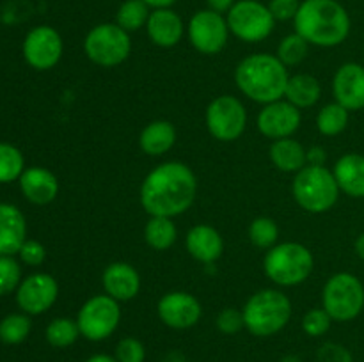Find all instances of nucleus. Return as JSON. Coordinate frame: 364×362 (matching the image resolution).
Here are the masks:
<instances>
[{"instance_id": "1", "label": "nucleus", "mask_w": 364, "mask_h": 362, "mask_svg": "<svg viewBox=\"0 0 364 362\" xmlns=\"http://www.w3.org/2000/svg\"><path fill=\"white\" fill-rule=\"evenodd\" d=\"M198 197V177L183 162L171 160L149 170L141 183L139 201L149 216L183 215Z\"/></svg>"}, {"instance_id": "2", "label": "nucleus", "mask_w": 364, "mask_h": 362, "mask_svg": "<svg viewBox=\"0 0 364 362\" xmlns=\"http://www.w3.org/2000/svg\"><path fill=\"white\" fill-rule=\"evenodd\" d=\"M294 28L311 46L334 48L347 41L352 21L338 0H302L294 18Z\"/></svg>"}, {"instance_id": "3", "label": "nucleus", "mask_w": 364, "mask_h": 362, "mask_svg": "<svg viewBox=\"0 0 364 362\" xmlns=\"http://www.w3.org/2000/svg\"><path fill=\"white\" fill-rule=\"evenodd\" d=\"M288 78V67L277 59L276 53H252L244 57L235 67L238 91L259 105L283 99Z\"/></svg>"}, {"instance_id": "4", "label": "nucleus", "mask_w": 364, "mask_h": 362, "mask_svg": "<svg viewBox=\"0 0 364 362\" xmlns=\"http://www.w3.org/2000/svg\"><path fill=\"white\" fill-rule=\"evenodd\" d=\"M244 325L252 336L270 337L281 332L291 318V300L276 287H265L247 298L242 307Z\"/></svg>"}, {"instance_id": "5", "label": "nucleus", "mask_w": 364, "mask_h": 362, "mask_svg": "<svg viewBox=\"0 0 364 362\" xmlns=\"http://www.w3.org/2000/svg\"><path fill=\"white\" fill-rule=\"evenodd\" d=\"M315 268L313 252L299 241H283L269 248L263 258V272L279 287L306 283Z\"/></svg>"}, {"instance_id": "6", "label": "nucleus", "mask_w": 364, "mask_h": 362, "mask_svg": "<svg viewBox=\"0 0 364 362\" xmlns=\"http://www.w3.org/2000/svg\"><path fill=\"white\" fill-rule=\"evenodd\" d=\"M291 194L304 212L320 215L334 208L340 197V187L333 170L326 165H306L295 174Z\"/></svg>"}, {"instance_id": "7", "label": "nucleus", "mask_w": 364, "mask_h": 362, "mask_svg": "<svg viewBox=\"0 0 364 362\" xmlns=\"http://www.w3.org/2000/svg\"><path fill=\"white\" fill-rule=\"evenodd\" d=\"M322 307L333 322H352L364 309V286L358 275L338 272L326 280L322 290Z\"/></svg>"}, {"instance_id": "8", "label": "nucleus", "mask_w": 364, "mask_h": 362, "mask_svg": "<svg viewBox=\"0 0 364 362\" xmlns=\"http://www.w3.org/2000/svg\"><path fill=\"white\" fill-rule=\"evenodd\" d=\"M84 53L100 67L121 66L132 53L130 32L116 21L95 25L84 38Z\"/></svg>"}, {"instance_id": "9", "label": "nucleus", "mask_w": 364, "mask_h": 362, "mask_svg": "<svg viewBox=\"0 0 364 362\" xmlns=\"http://www.w3.org/2000/svg\"><path fill=\"white\" fill-rule=\"evenodd\" d=\"M230 32L244 43H262L276 28L269 6L259 0H237L226 14Z\"/></svg>"}, {"instance_id": "10", "label": "nucleus", "mask_w": 364, "mask_h": 362, "mask_svg": "<svg viewBox=\"0 0 364 362\" xmlns=\"http://www.w3.org/2000/svg\"><path fill=\"white\" fill-rule=\"evenodd\" d=\"M247 109L233 94L213 98L205 112L206 130L219 142L238 141L247 128Z\"/></svg>"}, {"instance_id": "11", "label": "nucleus", "mask_w": 364, "mask_h": 362, "mask_svg": "<svg viewBox=\"0 0 364 362\" xmlns=\"http://www.w3.org/2000/svg\"><path fill=\"white\" fill-rule=\"evenodd\" d=\"M121 322V305L107 293L92 295L77 314L80 334L89 341H103L112 336Z\"/></svg>"}, {"instance_id": "12", "label": "nucleus", "mask_w": 364, "mask_h": 362, "mask_svg": "<svg viewBox=\"0 0 364 362\" xmlns=\"http://www.w3.org/2000/svg\"><path fill=\"white\" fill-rule=\"evenodd\" d=\"M230 27L224 14L212 9H201L191 16L187 23V38L194 50L203 55H217L223 52L230 39Z\"/></svg>"}, {"instance_id": "13", "label": "nucleus", "mask_w": 364, "mask_h": 362, "mask_svg": "<svg viewBox=\"0 0 364 362\" xmlns=\"http://www.w3.org/2000/svg\"><path fill=\"white\" fill-rule=\"evenodd\" d=\"M21 52L28 66L34 67L36 71H48L63 59V35L50 25H39L25 35Z\"/></svg>"}, {"instance_id": "14", "label": "nucleus", "mask_w": 364, "mask_h": 362, "mask_svg": "<svg viewBox=\"0 0 364 362\" xmlns=\"http://www.w3.org/2000/svg\"><path fill=\"white\" fill-rule=\"evenodd\" d=\"M160 322L174 330H187L198 325L203 316V305L188 291H167L156 304Z\"/></svg>"}, {"instance_id": "15", "label": "nucleus", "mask_w": 364, "mask_h": 362, "mask_svg": "<svg viewBox=\"0 0 364 362\" xmlns=\"http://www.w3.org/2000/svg\"><path fill=\"white\" fill-rule=\"evenodd\" d=\"M59 297V283L45 272L31 273L16 290V304L25 314L38 316L52 309Z\"/></svg>"}, {"instance_id": "16", "label": "nucleus", "mask_w": 364, "mask_h": 362, "mask_svg": "<svg viewBox=\"0 0 364 362\" xmlns=\"http://www.w3.org/2000/svg\"><path fill=\"white\" fill-rule=\"evenodd\" d=\"M301 123L302 110L284 98L262 105V110L256 117V126L259 133L270 141L294 137L295 131L301 128Z\"/></svg>"}, {"instance_id": "17", "label": "nucleus", "mask_w": 364, "mask_h": 362, "mask_svg": "<svg viewBox=\"0 0 364 362\" xmlns=\"http://www.w3.org/2000/svg\"><path fill=\"white\" fill-rule=\"evenodd\" d=\"M334 102L343 105L348 112L364 109V66L359 62H345L333 78Z\"/></svg>"}, {"instance_id": "18", "label": "nucleus", "mask_w": 364, "mask_h": 362, "mask_svg": "<svg viewBox=\"0 0 364 362\" xmlns=\"http://www.w3.org/2000/svg\"><path fill=\"white\" fill-rule=\"evenodd\" d=\"M103 293L112 297L114 300L130 302L141 293V273L134 265L127 261H114L105 266L102 273Z\"/></svg>"}, {"instance_id": "19", "label": "nucleus", "mask_w": 364, "mask_h": 362, "mask_svg": "<svg viewBox=\"0 0 364 362\" xmlns=\"http://www.w3.org/2000/svg\"><path fill=\"white\" fill-rule=\"evenodd\" d=\"M185 32H187V27L173 7L151 9L148 23H146V34L153 45L159 48H174L180 45Z\"/></svg>"}, {"instance_id": "20", "label": "nucleus", "mask_w": 364, "mask_h": 362, "mask_svg": "<svg viewBox=\"0 0 364 362\" xmlns=\"http://www.w3.org/2000/svg\"><path fill=\"white\" fill-rule=\"evenodd\" d=\"M185 247L196 261L213 265L224 254V238L210 224H198L188 229L185 236Z\"/></svg>"}, {"instance_id": "21", "label": "nucleus", "mask_w": 364, "mask_h": 362, "mask_svg": "<svg viewBox=\"0 0 364 362\" xmlns=\"http://www.w3.org/2000/svg\"><path fill=\"white\" fill-rule=\"evenodd\" d=\"M18 181L23 197L32 204H50L59 195V180L52 170L45 167H27Z\"/></svg>"}, {"instance_id": "22", "label": "nucleus", "mask_w": 364, "mask_h": 362, "mask_svg": "<svg viewBox=\"0 0 364 362\" xmlns=\"http://www.w3.org/2000/svg\"><path fill=\"white\" fill-rule=\"evenodd\" d=\"M27 240L25 215L9 202H0V256H14Z\"/></svg>"}, {"instance_id": "23", "label": "nucleus", "mask_w": 364, "mask_h": 362, "mask_svg": "<svg viewBox=\"0 0 364 362\" xmlns=\"http://www.w3.org/2000/svg\"><path fill=\"white\" fill-rule=\"evenodd\" d=\"M333 174L340 192L354 199H364V156L359 153H345L336 160Z\"/></svg>"}, {"instance_id": "24", "label": "nucleus", "mask_w": 364, "mask_h": 362, "mask_svg": "<svg viewBox=\"0 0 364 362\" xmlns=\"http://www.w3.org/2000/svg\"><path fill=\"white\" fill-rule=\"evenodd\" d=\"M176 128L167 119H155L142 128L139 146L148 156H162L176 144Z\"/></svg>"}, {"instance_id": "25", "label": "nucleus", "mask_w": 364, "mask_h": 362, "mask_svg": "<svg viewBox=\"0 0 364 362\" xmlns=\"http://www.w3.org/2000/svg\"><path fill=\"white\" fill-rule=\"evenodd\" d=\"M269 156L272 165L277 170L287 174H297L299 170L308 165L306 158V148L294 137L272 141L269 149Z\"/></svg>"}, {"instance_id": "26", "label": "nucleus", "mask_w": 364, "mask_h": 362, "mask_svg": "<svg viewBox=\"0 0 364 362\" xmlns=\"http://www.w3.org/2000/svg\"><path fill=\"white\" fill-rule=\"evenodd\" d=\"M322 98V85L318 78L308 73L290 75L284 91V99L295 105L297 109H311Z\"/></svg>"}, {"instance_id": "27", "label": "nucleus", "mask_w": 364, "mask_h": 362, "mask_svg": "<svg viewBox=\"0 0 364 362\" xmlns=\"http://www.w3.org/2000/svg\"><path fill=\"white\" fill-rule=\"evenodd\" d=\"M144 240L153 251H167L178 240V227L169 216H149L144 226Z\"/></svg>"}, {"instance_id": "28", "label": "nucleus", "mask_w": 364, "mask_h": 362, "mask_svg": "<svg viewBox=\"0 0 364 362\" xmlns=\"http://www.w3.org/2000/svg\"><path fill=\"white\" fill-rule=\"evenodd\" d=\"M350 121V112L338 102L327 103L316 114V128L323 137H336L343 133Z\"/></svg>"}, {"instance_id": "29", "label": "nucleus", "mask_w": 364, "mask_h": 362, "mask_svg": "<svg viewBox=\"0 0 364 362\" xmlns=\"http://www.w3.org/2000/svg\"><path fill=\"white\" fill-rule=\"evenodd\" d=\"M151 14V7L144 0H124L116 13V23L127 32L141 31L146 28L148 18Z\"/></svg>"}, {"instance_id": "30", "label": "nucleus", "mask_w": 364, "mask_h": 362, "mask_svg": "<svg viewBox=\"0 0 364 362\" xmlns=\"http://www.w3.org/2000/svg\"><path fill=\"white\" fill-rule=\"evenodd\" d=\"M46 341L55 348H68L77 343L78 337L82 336L78 329L77 319L71 318H55L48 323L45 330Z\"/></svg>"}, {"instance_id": "31", "label": "nucleus", "mask_w": 364, "mask_h": 362, "mask_svg": "<svg viewBox=\"0 0 364 362\" xmlns=\"http://www.w3.org/2000/svg\"><path fill=\"white\" fill-rule=\"evenodd\" d=\"M309 46L311 45H309L301 34L291 32V34L284 35V38L281 39L279 45H277L276 55L284 66L294 67V66H299V64L308 57Z\"/></svg>"}, {"instance_id": "32", "label": "nucleus", "mask_w": 364, "mask_h": 362, "mask_svg": "<svg viewBox=\"0 0 364 362\" xmlns=\"http://www.w3.org/2000/svg\"><path fill=\"white\" fill-rule=\"evenodd\" d=\"M249 240L258 248H272L274 245L279 243V226L270 216H258L249 224Z\"/></svg>"}, {"instance_id": "33", "label": "nucleus", "mask_w": 364, "mask_h": 362, "mask_svg": "<svg viewBox=\"0 0 364 362\" xmlns=\"http://www.w3.org/2000/svg\"><path fill=\"white\" fill-rule=\"evenodd\" d=\"M25 170V158L20 149L7 142H0V183L20 180Z\"/></svg>"}, {"instance_id": "34", "label": "nucleus", "mask_w": 364, "mask_h": 362, "mask_svg": "<svg viewBox=\"0 0 364 362\" xmlns=\"http://www.w3.org/2000/svg\"><path fill=\"white\" fill-rule=\"evenodd\" d=\"M32 322L25 312H14L0 322V341L6 344H20L28 337Z\"/></svg>"}, {"instance_id": "35", "label": "nucleus", "mask_w": 364, "mask_h": 362, "mask_svg": "<svg viewBox=\"0 0 364 362\" xmlns=\"http://www.w3.org/2000/svg\"><path fill=\"white\" fill-rule=\"evenodd\" d=\"M21 280L20 263L13 256H0V297L16 291Z\"/></svg>"}, {"instance_id": "36", "label": "nucleus", "mask_w": 364, "mask_h": 362, "mask_svg": "<svg viewBox=\"0 0 364 362\" xmlns=\"http://www.w3.org/2000/svg\"><path fill=\"white\" fill-rule=\"evenodd\" d=\"M333 318L329 312L323 307L309 309L304 316H302V330L308 334L309 337H322L329 332Z\"/></svg>"}, {"instance_id": "37", "label": "nucleus", "mask_w": 364, "mask_h": 362, "mask_svg": "<svg viewBox=\"0 0 364 362\" xmlns=\"http://www.w3.org/2000/svg\"><path fill=\"white\" fill-rule=\"evenodd\" d=\"M117 362H144L146 348L137 337H123L116 346Z\"/></svg>"}, {"instance_id": "38", "label": "nucleus", "mask_w": 364, "mask_h": 362, "mask_svg": "<svg viewBox=\"0 0 364 362\" xmlns=\"http://www.w3.org/2000/svg\"><path fill=\"white\" fill-rule=\"evenodd\" d=\"M215 325L223 334H226V336H233V334L240 332L242 329H245L244 314H242V311H238V309L226 307L217 314Z\"/></svg>"}, {"instance_id": "39", "label": "nucleus", "mask_w": 364, "mask_h": 362, "mask_svg": "<svg viewBox=\"0 0 364 362\" xmlns=\"http://www.w3.org/2000/svg\"><path fill=\"white\" fill-rule=\"evenodd\" d=\"M18 256H20L21 263H25V265L39 266L45 263L46 248L45 245L38 240H25V243L21 245Z\"/></svg>"}, {"instance_id": "40", "label": "nucleus", "mask_w": 364, "mask_h": 362, "mask_svg": "<svg viewBox=\"0 0 364 362\" xmlns=\"http://www.w3.org/2000/svg\"><path fill=\"white\" fill-rule=\"evenodd\" d=\"M316 362H352V353L338 343H326L316 351Z\"/></svg>"}, {"instance_id": "41", "label": "nucleus", "mask_w": 364, "mask_h": 362, "mask_svg": "<svg viewBox=\"0 0 364 362\" xmlns=\"http://www.w3.org/2000/svg\"><path fill=\"white\" fill-rule=\"evenodd\" d=\"M301 2L302 0H270L267 6H269L276 21H294L299 7H301Z\"/></svg>"}, {"instance_id": "42", "label": "nucleus", "mask_w": 364, "mask_h": 362, "mask_svg": "<svg viewBox=\"0 0 364 362\" xmlns=\"http://www.w3.org/2000/svg\"><path fill=\"white\" fill-rule=\"evenodd\" d=\"M306 158H308V165H326L327 153L322 146H311L306 149Z\"/></svg>"}, {"instance_id": "43", "label": "nucleus", "mask_w": 364, "mask_h": 362, "mask_svg": "<svg viewBox=\"0 0 364 362\" xmlns=\"http://www.w3.org/2000/svg\"><path fill=\"white\" fill-rule=\"evenodd\" d=\"M235 4H237V0H206L208 9L215 11V13L219 14H224V16L230 13V9L235 6Z\"/></svg>"}, {"instance_id": "44", "label": "nucleus", "mask_w": 364, "mask_h": 362, "mask_svg": "<svg viewBox=\"0 0 364 362\" xmlns=\"http://www.w3.org/2000/svg\"><path fill=\"white\" fill-rule=\"evenodd\" d=\"M151 9H162V7H173L178 0H144Z\"/></svg>"}, {"instance_id": "45", "label": "nucleus", "mask_w": 364, "mask_h": 362, "mask_svg": "<svg viewBox=\"0 0 364 362\" xmlns=\"http://www.w3.org/2000/svg\"><path fill=\"white\" fill-rule=\"evenodd\" d=\"M354 251H355V254H358L359 258H361L364 261V233H361L358 238H355Z\"/></svg>"}, {"instance_id": "46", "label": "nucleus", "mask_w": 364, "mask_h": 362, "mask_svg": "<svg viewBox=\"0 0 364 362\" xmlns=\"http://www.w3.org/2000/svg\"><path fill=\"white\" fill-rule=\"evenodd\" d=\"M85 362H117L116 357H110V355L105 353H96L92 357H89Z\"/></svg>"}, {"instance_id": "47", "label": "nucleus", "mask_w": 364, "mask_h": 362, "mask_svg": "<svg viewBox=\"0 0 364 362\" xmlns=\"http://www.w3.org/2000/svg\"><path fill=\"white\" fill-rule=\"evenodd\" d=\"M162 362H188V361L185 358V355L178 353V351H171L169 355H166V357H164Z\"/></svg>"}, {"instance_id": "48", "label": "nucleus", "mask_w": 364, "mask_h": 362, "mask_svg": "<svg viewBox=\"0 0 364 362\" xmlns=\"http://www.w3.org/2000/svg\"><path fill=\"white\" fill-rule=\"evenodd\" d=\"M281 362H302L301 357H297V355H287V357L281 358Z\"/></svg>"}]
</instances>
